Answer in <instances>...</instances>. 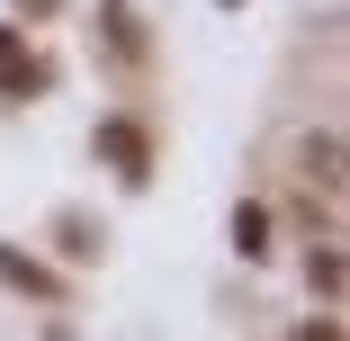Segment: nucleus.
<instances>
[{
	"label": "nucleus",
	"mask_w": 350,
	"mask_h": 341,
	"mask_svg": "<svg viewBox=\"0 0 350 341\" xmlns=\"http://www.w3.org/2000/svg\"><path fill=\"white\" fill-rule=\"evenodd\" d=\"M297 341H341V332H332V323H306V332H297Z\"/></svg>",
	"instance_id": "7ed1b4c3"
},
{
	"label": "nucleus",
	"mask_w": 350,
	"mask_h": 341,
	"mask_svg": "<svg viewBox=\"0 0 350 341\" xmlns=\"http://www.w3.org/2000/svg\"><path fill=\"white\" fill-rule=\"evenodd\" d=\"M297 162H306V180H314L323 197L341 189V144H332V135H306V153H297Z\"/></svg>",
	"instance_id": "f257e3e1"
},
{
	"label": "nucleus",
	"mask_w": 350,
	"mask_h": 341,
	"mask_svg": "<svg viewBox=\"0 0 350 341\" xmlns=\"http://www.w3.org/2000/svg\"><path fill=\"white\" fill-rule=\"evenodd\" d=\"M306 279H314L323 297H341V260H332V243H323V251H306Z\"/></svg>",
	"instance_id": "f03ea898"
}]
</instances>
